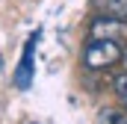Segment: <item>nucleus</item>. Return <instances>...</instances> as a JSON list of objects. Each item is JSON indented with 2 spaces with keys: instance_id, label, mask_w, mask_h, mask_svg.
<instances>
[{
  "instance_id": "obj_5",
  "label": "nucleus",
  "mask_w": 127,
  "mask_h": 124,
  "mask_svg": "<svg viewBox=\"0 0 127 124\" xmlns=\"http://www.w3.org/2000/svg\"><path fill=\"white\" fill-rule=\"evenodd\" d=\"M112 89H115V94L121 97V103H124V109H127V71L112 80Z\"/></svg>"
},
{
  "instance_id": "obj_2",
  "label": "nucleus",
  "mask_w": 127,
  "mask_h": 124,
  "mask_svg": "<svg viewBox=\"0 0 127 124\" xmlns=\"http://www.w3.org/2000/svg\"><path fill=\"white\" fill-rule=\"evenodd\" d=\"M38 38H41V30H35L27 38V44H24V53H21V62H18V68H15V86L18 89H30L32 83V56H35V44H38Z\"/></svg>"
},
{
  "instance_id": "obj_6",
  "label": "nucleus",
  "mask_w": 127,
  "mask_h": 124,
  "mask_svg": "<svg viewBox=\"0 0 127 124\" xmlns=\"http://www.w3.org/2000/svg\"><path fill=\"white\" fill-rule=\"evenodd\" d=\"M109 124H127V109L124 112H115V115L109 118Z\"/></svg>"
},
{
  "instance_id": "obj_1",
  "label": "nucleus",
  "mask_w": 127,
  "mask_h": 124,
  "mask_svg": "<svg viewBox=\"0 0 127 124\" xmlns=\"http://www.w3.org/2000/svg\"><path fill=\"white\" fill-rule=\"evenodd\" d=\"M121 59H124V47H121V41H112V38H89L83 47V65L92 71L112 68Z\"/></svg>"
},
{
  "instance_id": "obj_4",
  "label": "nucleus",
  "mask_w": 127,
  "mask_h": 124,
  "mask_svg": "<svg viewBox=\"0 0 127 124\" xmlns=\"http://www.w3.org/2000/svg\"><path fill=\"white\" fill-rule=\"evenodd\" d=\"M92 12L127 21V0H92Z\"/></svg>"
},
{
  "instance_id": "obj_7",
  "label": "nucleus",
  "mask_w": 127,
  "mask_h": 124,
  "mask_svg": "<svg viewBox=\"0 0 127 124\" xmlns=\"http://www.w3.org/2000/svg\"><path fill=\"white\" fill-rule=\"evenodd\" d=\"M121 62H124V68H127V50H124V59H121Z\"/></svg>"
},
{
  "instance_id": "obj_3",
  "label": "nucleus",
  "mask_w": 127,
  "mask_h": 124,
  "mask_svg": "<svg viewBox=\"0 0 127 124\" xmlns=\"http://www.w3.org/2000/svg\"><path fill=\"white\" fill-rule=\"evenodd\" d=\"M124 35H127V21L109 18V15H97L95 21L89 24V38H112V41H121Z\"/></svg>"
}]
</instances>
